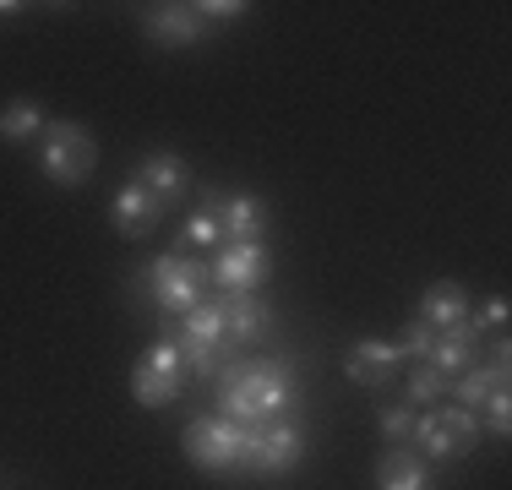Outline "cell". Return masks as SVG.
<instances>
[{
  "label": "cell",
  "mask_w": 512,
  "mask_h": 490,
  "mask_svg": "<svg viewBox=\"0 0 512 490\" xmlns=\"http://www.w3.org/2000/svg\"><path fill=\"white\" fill-rule=\"evenodd\" d=\"M218 414L235 425H267L295 403V365L289 360H224L213 376Z\"/></svg>",
  "instance_id": "obj_1"
},
{
  "label": "cell",
  "mask_w": 512,
  "mask_h": 490,
  "mask_svg": "<svg viewBox=\"0 0 512 490\" xmlns=\"http://www.w3.org/2000/svg\"><path fill=\"white\" fill-rule=\"evenodd\" d=\"M131 289H142L164 316H186L207 300V262H197L191 251H164Z\"/></svg>",
  "instance_id": "obj_2"
},
{
  "label": "cell",
  "mask_w": 512,
  "mask_h": 490,
  "mask_svg": "<svg viewBox=\"0 0 512 490\" xmlns=\"http://www.w3.org/2000/svg\"><path fill=\"white\" fill-rule=\"evenodd\" d=\"M306 463V425L295 414H278L267 425H246V458H240V474H262V480H278V474L300 469Z\"/></svg>",
  "instance_id": "obj_3"
},
{
  "label": "cell",
  "mask_w": 512,
  "mask_h": 490,
  "mask_svg": "<svg viewBox=\"0 0 512 490\" xmlns=\"http://www.w3.org/2000/svg\"><path fill=\"white\" fill-rule=\"evenodd\" d=\"M39 142H44L39 169L55 186H82V180L93 175V164H99V142H93V131L77 126V120H44Z\"/></svg>",
  "instance_id": "obj_4"
},
{
  "label": "cell",
  "mask_w": 512,
  "mask_h": 490,
  "mask_svg": "<svg viewBox=\"0 0 512 490\" xmlns=\"http://www.w3.org/2000/svg\"><path fill=\"white\" fill-rule=\"evenodd\" d=\"M474 441H480V414H474V409H458V403H447V409L414 414L409 447H420V458L453 463V458H463V452H474Z\"/></svg>",
  "instance_id": "obj_5"
},
{
  "label": "cell",
  "mask_w": 512,
  "mask_h": 490,
  "mask_svg": "<svg viewBox=\"0 0 512 490\" xmlns=\"http://www.w3.org/2000/svg\"><path fill=\"white\" fill-rule=\"evenodd\" d=\"M180 354H186V371H197L202 382H213L218 365L229 360V338H224V294L218 300H202L197 311L180 316Z\"/></svg>",
  "instance_id": "obj_6"
},
{
  "label": "cell",
  "mask_w": 512,
  "mask_h": 490,
  "mask_svg": "<svg viewBox=\"0 0 512 490\" xmlns=\"http://www.w3.org/2000/svg\"><path fill=\"white\" fill-rule=\"evenodd\" d=\"M186 458L207 474H240L246 458V425L224 420V414H202L186 425Z\"/></svg>",
  "instance_id": "obj_7"
},
{
  "label": "cell",
  "mask_w": 512,
  "mask_h": 490,
  "mask_svg": "<svg viewBox=\"0 0 512 490\" xmlns=\"http://www.w3.org/2000/svg\"><path fill=\"white\" fill-rule=\"evenodd\" d=\"M180 387H186V354H180L175 338H158L148 354H142V365L131 371V398L142 403V409H164V403L180 398Z\"/></svg>",
  "instance_id": "obj_8"
},
{
  "label": "cell",
  "mask_w": 512,
  "mask_h": 490,
  "mask_svg": "<svg viewBox=\"0 0 512 490\" xmlns=\"http://www.w3.org/2000/svg\"><path fill=\"white\" fill-rule=\"evenodd\" d=\"M273 273V256L262 240L251 245H218L213 267H207V284H218V294H256Z\"/></svg>",
  "instance_id": "obj_9"
},
{
  "label": "cell",
  "mask_w": 512,
  "mask_h": 490,
  "mask_svg": "<svg viewBox=\"0 0 512 490\" xmlns=\"http://www.w3.org/2000/svg\"><path fill=\"white\" fill-rule=\"evenodd\" d=\"M404 343H393V338H360V343H349V354H344V376L349 382H360V387H387L398 371H404Z\"/></svg>",
  "instance_id": "obj_10"
},
{
  "label": "cell",
  "mask_w": 512,
  "mask_h": 490,
  "mask_svg": "<svg viewBox=\"0 0 512 490\" xmlns=\"http://www.w3.org/2000/svg\"><path fill=\"white\" fill-rule=\"evenodd\" d=\"M507 376H512V349H507V338H496V360H491V365H469L463 376H453L458 409H474V414H480L485 403L496 398V392H507Z\"/></svg>",
  "instance_id": "obj_11"
},
{
  "label": "cell",
  "mask_w": 512,
  "mask_h": 490,
  "mask_svg": "<svg viewBox=\"0 0 512 490\" xmlns=\"http://www.w3.org/2000/svg\"><path fill=\"white\" fill-rule=\"evenodd\" d=\"M142 33L164 49H191V44H202L207 22L191 6H142Z\"/></svg>",
  "instance_id": "obj_12"
},
{
  "label": "cell",
  "mask_w": 512,
  "mask_h": 490,
  "mask_svg": "<svg viewBox=\"0 0 512 490\" xmlns=\"http://www.w3.org/2000/svg\"><path fill=\"white\" fill-rule=\"evenodd\" d=\"M109 213H115V229H120L126 240H142V235H153V229L164 224L169 207L158 202L153 191H142L137 180H126V186L115 191V207H109Z\"/></svg>",
  "instance_id": "obj_13"
},
{
  "label": "cell",
  "mask_w": 512,
  "mask_h": 490,
  "mask_svg": "<svg viewBox=\"0 0 512 490\" xmlns=\"http://www.w3.org/2000/svg\"><path fill=\"white\" fill-rule=\"evenodd\" d=\"M218 229H224V245H251L262 240L267 229V202L251 191H235V196H218Z\"/></svg>",
  "instance_id": "obj_14"
},
{
  "label": "cell",
  "mask_w": 512,
  "mask_h": 490,
  "mask_svg": "<svg viewBox=\"0 0 512 490\" xmlns=\"http://www.w3.org/2000/svg\"><path fill=\"white\" fill-rule=\"evenodd\" d=\"M131 180H137L142 191H153L164 207H175L180 196L191 191V169H186V158H175V153H148Z\"/></svg>",
  "instance_id": "obj_15"
},
{
  "label": "cell",
  "mask_w": 512,
  "mask_h": 490,
  "mask_svg": "<svg viewBox=\"0 0 512 490\" xmlns=\"http://www.w3.org/2000/svg\"><path fill=\"white\" fill-rule=\"evenodd\" d=\"M420 365H431V371H442V376H463L469 365H480V338H474V327L458 322V327H447V333H436Z\"/></svg>",
  "instance_id": "obj_16"
},
{
  "label": "cell",
  "mask_w": 512,
  "mask_h": 490,
  "mask_svg": "<svg viewBox=\"0 0 512 490\" xmlns=\"http://www.w3.org/2000/svg\"><path fill=\"white\" fill-rule=\"evenodd\" d=\"M420 316L425 327H436V333H447V327H458V322H469L474 316V300H469V289L463 284H431L420 294Z\"/></svg>",
  "instance_id": "obj_17"
},
{
  "label": "cell",
  "mask_w": 512,
  "mask_h": 490,
  "mask_svg": "<svg viewBox=\"0 0 512 490\" xmlns=\"http://www.w3.org/2000/svg\"><path fill=\"white\" fill-rule=\"evenodd\" d=\"M273 327V311H267L262 294H224V338L229 343H256Z\"/></svg>",
  "instance_id": "obj_18"
},
{
  "label": "cell",
  "mask_w": 512,
  "mask_h": 490,
  "mask_svg": "<svg viewBox=\"0 0 512 490\" xmlns=\"http://www.w3.org/2000/svg\"><path fill=\"white\" fill-rule=\"evenodd\" d=\"M376 490H431V469L420 452L409 447H387L376 463Z\"/></svg>",
  "instance_id": "obj_19"
},
{
  "label": "cell",
  "mask_w": 512,
  "mask_h": 490,
  "mask_svg": "<svg viewBox=\"0 0 512 490\" xmlns=\"http://www.w3.org/2000/svg\"><path fill=\"white\" fill-rule=\"evenodd\" d=\"M39 137H44V109L33 98H11L0 109V142L22 147V142H39Z\"/></svg>",
  "instance_id": "obj_20"
},
{
  "label": "cell",
  "mask_w": 512,
  "mask_h": 490,
  "mask_svg": "<svg viewBox=\"0 0 512 490\" xmlns=\"http://www.w3.org/2000/svg\"><path fill=\"white\" fill-rule=\"evenodd\" d=\"M202 245H224V229H218V191H207L202 207L186 218V229H180V251H202Z\"/></svg>",
  "instance_id": "obj_21"
},
{
  "label": "cell",
  "mask_w": 512,
  "mask_h": 490,
  "mask_svg": "<svg viewBox=\"0 0 512 490\" xmlns=\"http://www.w3.org/2000/svg\"><path fill=\"white\" fill-rule=\"evenodd\" d=\"M447 392H453V376L431 371V365H414L409 371V403H436V398H447Z\"/></svg>",
  "instance_id": "obj_22"
},
{
  "label": "cell",
  "mask_w": 512,
  "mask_h": 490,
  "mask_svg": "<svg viewBox=\"0 0 512 490\" xmlns=\"http://www.w3.org/2000/svg\"><path fill=\"white\" fill-rule=\"evenodd\" d=\"M507 294H491V300L480 305V316H469V327H474V338H485V333H502L507 327Z\"/></svg>",
  "instance_id": "obj_23"
},
{
  "label": "cell",
  "mask_w": 512,
  "mask_h": 490,
  "mask_svg": "<svg viewBox=\"0 0 512 490\" xmlns=\"http://www.w3.org/2000/svg\"><path fill=\"white\" fill-rule=\"evenodd\" d=\"M376 425H382L387 447H409V436H414V409H382V414H376Z\"/></svg>",
  "instance_id": "obj_24"
},
{
  "label": "cell",
  "mask_w": 512,
  "mask_h": 490,
  "mask_svg": "<svg viewBox=\"0 0 512 490\" xmlns=\"http://www.w3.org/2000/svg\"><path fill=\"white\" fill-rule=\"evenodd\" d=\"M485 431H491L496 441H507V431H512V398L507 392H496V398L485 403Z\"/></svg>",
  "instance_id": "obj_25"
},
{
  "label": "cell",
  "mask_w": 512,
  "mask_h": 490,
  "mask_svg": "<svg viewBox=\"0 0 512 490\" xmlns=\"http://www.w3.org/2000/svg\"><path fill=\"white\" fill-rule=\"evenodd\" d=\"M191 11H197L202 22H240L251 6L246 0H202V6H191Z\"/></svg>",
  "instance_id": "obj_26"
},
{
  "label": "cell",
  "mask_w": 512,
  "mask_h": 490,
  "mask_svg": "<svg viewBox=\"0 0 512 490\" xmlns=\"http://www.w3.org/2000/svg\"><path fill=\"white\" fill-rule=\"evenodd\" d=\"M17 11H28L22 0H0V17H17Z\"/></svg>",
  "instance_id": "obj_27"
}]
</instances>
